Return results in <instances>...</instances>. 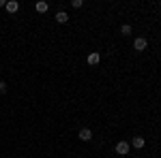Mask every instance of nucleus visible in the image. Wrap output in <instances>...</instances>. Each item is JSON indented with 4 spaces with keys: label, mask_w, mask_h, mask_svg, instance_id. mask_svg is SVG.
Returning <instances> with one entry per match:
<instances>
[{
    "label": "nucleus",
    "mask_w": 161,
    "mask_h": 158,
    "mask_svg": "<svg viewBox=\"0 0 161 158\" xmlns=\"http://www.w3.org/2000/svg\"><path fill=\"white\" fill-rule=\"evenodd\" d=\"M129 150H131L129 141H118L116 147H114V152H116V154H120V156H127V154H129Z\"/></svg>",
    "instance_id": "1"
},
{
    "label": "nucleus",
    "mask_w": 161,
    "mask_h": 158,
    "mask_svg": "<svg viewBox=\"0 0 161 158\" xmlns=\"http://www.w3.org/2000/svg\"><path fill=\"white\" fill-rule=\"evenodd\" d=\"M146 47H148V41L144 37H137L136 41H133V49H136V51H144Z\"/></svg>",
    "instance_id": "2"
},
{
    "label": "nucleus",
    "mask_w": 161,
    "mask_h": 158,
    "mask_svg": "<svg viewBox=\"0 0 161 158\" xmlns=\"http://www.w3.org/2000/svg\"><path fill=\"white\" fill-rule=\"evenodd\" d=\"M129 145H133V147H136V150H142V147L146 145V139H144V137H133Z\"/></svg>",
    "instance_id": "3"
},
{
    "label": "nucleus",
    "mask_w": 161,
    "mask_h": 158,
    "mask_svg": "<svg viewBox=\"0 0 161 158\" xmlns=\"http://www.w3.org/2000/svg\"><path fill=\"white\" fill-rule=\"evenodd\" d=\"M4 9H7L9 13H17L19 11V2H17V0H9V2L4 4Z\"/></svg>",
    "instance_id": "4"
},
{
    "label": "nucleus",
    "mask_w": 161,
    "mask_h": 158,
    "mask_svg": "<svg viewBox=\"0 0 161 158\" xmlns=\"http://www.w3.org/2000/svg\"><path fill=\"white\" fill-rule=\"evenodd\" d=\"M77 137H80L82 141H90V139H92V130H90V128H82V130L77 133Z\"/></svg>",
    "instance_id": "5"
},
{
    "label": "nucleus",
    "mask_w": 161,
    "mask_h": 158,
    "mask_svg": "<svg viewBox=\"0 0 161 158\" xmlns=\"http://www.w3.org/2000/svg\"><path fill=\"white\" fill-rule=\"evenodd\" d=\"M99 60H101V56L97 54V51H92V54H88V58H86V62L90 64V66H95V64H99Z\"/></svg>",
    "instance_id": "6"
},
{
    "label": "nucleus",
    "mask_w": 161,
    "mask_h": 158,
    "mask_svg": "<svg viewBox=\"0 0 161 158\" xmlns=\"http://www.w3.org/2000/svg\"><path fill=\"white\" fill-rule=\"evenodd\" d=\"M56 22H58V24H67V22H69V13L67 11H58L56 13Z\"/></svg>",
    "instance_id": "7"
},
{
    "label": "nucleus",
    "mask_w": 161,
    "mask_h": 158,
    "mask_svg": "<svg viewBox=\"0 0 161 158\" xmlns=\"http://www.w3.org/2000/svg\"><path fill=\"white\" fill-rule=\"evenodd\" d=\"M35 9H37V13H45L47 9H50V4H47V2H43V0H39L37 4H35Z\"/></svg>",
    "instance_id": "8"
},
{
    "label": "nucleus",
    "mask_w": 161,
    "mask_h": 158,
    "mask_svg": "<svg viewBox=\"0 0 161 158\" xmlns=\"http://www.w3.org/2000/svg\"><path fill=\"white\" fill-rule=\"evenodd\" d=\"M120 32H123V37H129V34H131V26H129V24H125L123 28H120Z\"/></svg>",
    "instance_id": "9"
},
{
    "label": "nucleus",
    "mask_w": 161,
    "mask_h": 158,
    "mask_svg": "<svg viewBox=\"0 0 161 158\" xmlns=\"http://www.w3.org/2000/svg\"><path fill=\"white\" fill-rule=\"evenodd\" d=\"M82 4H84L82 0H73V2H71V7H73V9H82Z\"/></svg>",
    "instance_id": "10"
},
{
    "label": "nucleus",
    "mask_w": 161,
    "mask_h": 158,
    "mask_svg": "<svg viewBox=\"0 0 161 158\" xmlns=\"http://www.w3.org/2000/svg\"><path fill=\"white\" fill-rule=\"evenodd\" d=\"M7 92V81H0V94H4Z\"/></svg>",
    "instance_id": "11"
},
{
    "label": "nucleus",
    "mask_w": 161,
    "mask_h": 158,
    "mask_svg": "<svg viewBox=\"0 0 161 158\" xmlns=\"http://www.w3.org/2000/svg\"><path fill=\"white\" fill-rule=\"evenodd\" d=\"M4 4H7V0H0V7H4Z\"/></svg>",
    "instance_id": "12"
},
{
    "label": "nucleus",
    "mask_w": 161,
    "mask_h": 158,
    "mask_svg": "<svg viewBox=\"0 0 161 158\" xmlns=\"http://www.w3.org/2000/svg\"><path fill=\"white\" fill-rule=\"evenodd\" d=\"M22 158H24V156H22Z\"/></svg>",
    "instance_id": "13"
}]
</instances>
